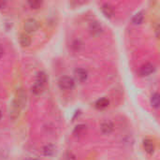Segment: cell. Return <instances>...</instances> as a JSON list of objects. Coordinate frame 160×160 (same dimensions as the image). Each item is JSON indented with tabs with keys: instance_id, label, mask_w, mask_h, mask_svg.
<instances>
[{
	"instance_id": "obj_9",
	"label": "cell",
	"mask_w": 160,
	"mask_h": 160,
	"mask_svg": "<svg viewBox=\"0 0 160 160\" xmlns=\"http://www.w3.org/2000/svg\"><path fill=\"white\" fill-rule=\"evenodd\" d=\"M20 44L22 45V47H29L31 45V38L28 34L26 33H22L20 35Z\"/></svg>"
},
{
	"instance_id": "obj_10",
	"label": "cell",
	"mask_w": 160,
	"mask_h": 160,
	"mask_svg": "<svg viewBox=\"0 0 160 160\" xmlns=\"http://www.w3.org/2000/svg\"><path fill=\"white\" fill-rule=\"evenodd\" d=\"M143 148H144V150H145L146 153L152 155L155 152V143L153 142L152 140L146 139L143 142Z\"/></svg>"
},
{
	"instance_id": "obj_20",
	"label": "cell",
	"mask_w": 160,
	"mask_h": 160,
	"mask_svg": "<svg viewBox=\"0 0 160 160\" xmlns=\"http://www.w3.org/2000/svg\"><path fill=\"white\" fill-rule=\"evenodd\" d=\"M4 52H5V50H4V48H3V46L0 44V58L4 55Z\"/></svg>"
},
{
	"instance_id": "obj_21",
	"label": "cell",
	"mask_w": 160,
	"mask_h": 160,
	"mask_svg": "<svg viewBox=\"0 0 160 160\" xmlns=\"http://www.w3.org/2000/svg\"><path fill=\"white\" fill-rule=\"evenodd\" d=\"M1 118H2V112H1V111H0V120H1Z\"/></svg>"
},
{
	"instance_id": "obj_16",
	"label": "cell",
	"mask_w": 160,
	"mask_h": 160,
	"mask_svg": "<svg viewBox=\"0 0 160 160\" xmlns=\"http://www.w3.org/2000/svg\"><path fill=\"white\" fill-rule=\"evenodd\" d=\"M85 129H86V127H85L84 125H79V126H77V127L74 128V130H73V135L76 136V137L82 136V135L84 133Z\"/></svg>"
},
{
	"instance_id": "obj_4",
	"label": "cell",
	"mask_w": 160,
	"mask_h": 160,
	"mask_svg": "<svg viewBox=\"0 0 160 160\" xmlns=\"http://www.w3.org/2000/svg\"><path fill=\"white\" fill-rule=\"evenodd\" d=\"M156 70V66L152 63H147L145 65H143L141 68H140V75L142 76V77H146V76H149L151 75L152 73H154Z\"/></svg>"
},
{
	"instance_id": "obj_7",
	"label": "cell",
	"mask_w": 160,
	"mask_h": 160,
	"mask_svg": "<svg viewBox=\"0 0 160 160\" xmlns=\"http://www.w3.org/2000/svg\"><path fill=\"white\" fill-rule=\"evenodd\" d=\"M100 131L104 135L111 134L113 131V125L110 121H105L100 125Z\"/></svg>"
},
{
	"instance_id": "obj_5",
	"label": "cell",
	"mask_w": 160,
	"mask_h": 160,
	"mask_svg": "<svg viewBox=\"0 0 160 160\" xmlns=\"http://www.w3.org/2000/svg\"><path fill=\"white\" fill-rule=\"evenodd\" d=\"M89 31H90L92 36L98 37L102 33V26L98 22L94 21L89 24Z\"/></svg>"
},
{
	"instance_id": "obj_8",
	"label": "cell",
	"mask_w": 160,
	"mask_h": 160,
	"mask_svg": "<svg viewBox=\"0 0 160 160\" xmlns=\"http://www.w3.org/2000/svg\"><path fill=\"white\" fill-rule=\"evenodd\" d=\"M101 10L103 12V14L107 17V18H112L114 15V9L113 7L111 6L110 4H103L101 6Z\"/></svg>"
},
{
	"instance_id": "obj_1",
	"label": "cell",
	"mask_w": 160,
	"mask_h": 160,
	"mask_svg": "<svg viewBox=\"0 0 160 160\" xmlns=\"http://www.w3.org/2000/svg\"><path fill=\"white\" fill-rule=\"evenodd\" d=\"M11 103H13L18 108L22 110L24 108V106H25V103H26V92L22 88L18 89L17 92H16L15 98H13Z\"/></svg>"
},
{
	"instance_id": "obj_18",
	"label": "cell",
	"mask_w": 160,
	"mask_h": 160,
	"mask_svg": "<svg viewBox=\"0 0 160 160\" xmlns=\"http://www.w3.org/2000/svg\"><path fill=\"white\" fill-rule=\"evenodd\" d=\"M28 5L32 8H38L42 5V2H40V1H30V2H28Z\"/></svg>"
},
{
	"instance_id": "obj_6",
	"label": "cell",
	"mask_w": 160,
	"mask_h": 160,
	"mask_svg": "<svg viewBox=\"0 0 160 160\" xmlns=\"http://www.w3.org/2000/svg\"><path fill=\"white\" fill-rule=\"evenodd\" d=\"M74 75H75L76 80L79 82H84L87 80V78H88V72H87V70L84 69V68H77L75 70V72H74Z\"/></svg>"
},
{
	"instance_id": "obj_14",
	"label": "cell",
	"mask_w": 160,
	"mask_h": 160,
	"mask_svg": "<svg viewBox=\"0 0 160 160\" xmlns=\"http://www.w3.org/2000/svg\"><path fill=\"white\" fill-rule=\"evenodd\" d=\"M143 20H144V14L142 12H138L132 18V22L136 25H139L143 22Z\"/></svg>"
},
{
	"instance_id": "obj_22",
	"label": "cell",
	"mask_w": 160,
	"mask_h": 160,
	"mask_svg": "<svg viewBox=\"0 0 160 160\" xmlns=\"http://www.w3.org/2000/svg\"><path fill=\"white\" fill-rule=\"evenodd\" d=\"M28 160H38V159H35V158H30V159Z\"/></svg>"
},
{
	"instance_id": "obj_12",
	"label": "cell",
	"mask_w": 160,
	"mask_h": 160,
	"mask_svg": "<svg viewBox=\"0 0 160 160\" xmlns=\"http://www.w3.org/2000/svg\"><path fill=\"white\" fill-rule=\"evenodd\" d=\"M109 99L106 98H99L97 102H96V107L99 110H103L105 108H107L109 106Z\"/></svg>"
},
{
	"instance_id": "obj_17",
	"label": "cell",
	"mask_w": 160,
	"mask_h": 160,
	"mask_svg": "<svg viewBox=\"0 0 160 160\" xmlns=\"http://www.w3.org/2000/svg\"><path fill=\"white\" fill-rule=\"evenodd\" d=\"M151 104L156 109H158L159 107V94L158 93L153 94V96L151 98Z\"/></svg>"
},
{
	"instance_id": "obj_15",
	"label": "cell",
	"mask_w": 160,
	"mask_h": 160,
	"mask_svg": "<svg viewBox=\"0 0 160 160\" xmlns=\"http://www.w3.org/2000/svg\"><path fill=\"white\" fill-rule=\"evenodd\" d=\"M36 82H38V83H40V84H42V85H46V82H47V75L45 74V72L40 71L37 75Z\"/></svg>"
},
{
	"instance_id": "obj_11",
	"label": "cell",
	"mask_w": 160,
	"mask_h": 160,
	"mask_svg": "<svg viewBox=\"0 0 160 160\" xmlns=\"http://www.w3.org/2000/svg\"><path fill=\"white\" fill-rule=\"evenodd\" d=\"M42 152H43V155L45 157H51L54 154L55 152V147L53 144H47L43 147L42 149Z\"/></svg>"
},
{
	"instance_id": "obj_19",
	"label": "cell",
	"mask_w": 160,
	"mask_h": 160,
	"mask_svg": "<svg viewBox=\"0 0 160 160\" xmlns=\"http://www.w3.org/2000/svg\"><path fill=\"white\" fill-rule=\"evenodd\" d=\"M82 42L80 41V40H75L73 43H72V47H73V49L75 50V51H79L80 50V48L82 47Z\"/></svg>"
},
{
	"instance_id": "obj_3",
	"label": "cell",
	"mask_w": 160,
	"mask_h": 160,
	"mask_svg": "<svg viewBox=\"0 0 160 160\" xmlns=\"http://www.w3.org/2000/svg\"><path fill=\"white\" fill-rule=\"evenodd\" d=\"M59 87L62 90H71L74 87V80L69 76H63L58 81Z\"/></svg>"
},
{
	"instance_id": "obj_13",
	"label": "cell",
	"mask_w": 160,
	"mask_h": 160,
	"mask_svg": "<svg viewBox=\"0 0 160 160\" xmlns=\"http://www.w3.org/2000/svg\"><path fill=\"white\" fill-rule=\"evenodd\" d=\"M44 87H45V85H42V84H40V83L35 82V83L33 84L31 90H32V93H34L35 95H39V94H41V93L43 92Z\"/></svg>"
},
{
	"instance_id": "obj_2",
	"label": "cell",
	"mask_w": 160,
	"mask_h": 160,
	"mask_svg": "<svg viewBox=\"0 0 160 160\" xmlns=\"http://www.w3.org/2000/svg\"><path fill=\"white\" fill-rule=\"evenodd\" d=\"M38 28H39V22L34 18H29V19L25 20V22L23 23L24 33H26L28 35L37 32L38 30Z\"/></svg>"
}]
</instances>
